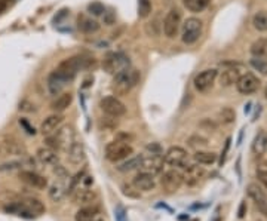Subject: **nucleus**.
I'll list each match as a JSON object with an SVG mask.
<instances>
[{
    "label": "nucleus",
    "instance_id": "nucleus-1",
    "mask_svg": "<svg viewBox=\"0 0 267 221\" xmlns=\"http://www.w3.org/2000/svg\"><path fill=\"white\" fill-rule=\"evenodd\" d=\"M140 168L144 173L149 174H160L163 169V150L160 144L152 142L144 149L142 155H140Z\"/></svg>",
    "mask_w": 267,
    "mask_h": 221
},
{
    "label": "nucleus",
    "instance_id": "nucleus-2",
    "mask_svg": "<svg viewBox=\"0 0 267 221\" xmlns=\"http://www.w3.org/2000/svg\"><path fill=\"white\" fill-rule=\"evenodd\" d=\"M140 79H141L140 71L129 67L124 71L117 73V75H114V79L111 82V89H113L114 95L124 96L128 92H131V89L140 82Z\"/></svg>",
    "mask_w": 267,
    "mask_h": 221
},
{
    "label": "nucleus",
    "instance_id": "nucleus-3",
    "mask_svg": "<svg viewBox=\"0 0 267 221\" xmlns=\"http://www.w3.org/2000/svg\"><path fill=\"white\" fill-rule=\"evenodd\" d=\"M5 209L8 212H12L15 215L24 217V218H36V217H40L42 214H45V211H46L43 202L36 199V198H27V199L18 201V202L6 206Z\"/></svg>",
    "mask_w": 267,
    "mask_h": 221
},
{
    "label": "nucleus",
    "instance_id": "nucleus-4",
    "mask_svg": "<svg viewBox=\"0 0 267 221\" xmlns=\"http://www.w3.org/2000/svg\"><path fill=\"white\" fill-rule=\"evenodd\" d=\"M86 67H88V60L85 57H82V55H75L71 58L64 60L58 65V68L55 71L68 83V82H71L73 79L78 76V73L80 70H83Z\"/></svg>",
    "mask_w": 267,
    "mask_h": 221
},
{
    "label": "nucleus",
    "instance_id": "nucleus-5",
    "mask_svg": "<svg viewBox=\"0 0 267 221\" xmlns=\"http://www.w3.org/2000/svg\"><path fill=\"white\" fill-rule=\"evenodd\" d=\"M73 141H75V132H73V129L70 126H63L60 129H57L54 134L47 135L46 138V145L51 147V149L54 150H64L67 152L70 149V145L73 144Z\"/></svg>",
    "mask_w": 267,
    "mask_h": 221
},
{
    "label": "nucleus",
    "instance_id": "nucleus-6",
    "mask_svg": "<svg viewBox=\"0 0 267 221\" xmlns=\"http://www.w3.org/2000/svg\"><path fill=\"white\" fill-rule=\"evenodd\" d=\"M132 153H134L132 145L124 140H114L106 145V159L109 162H113V163L129 159L132 156Z\"/></svg>",
    "mask_w": 267,
    "mask_h": 221
},
{
    "label": "nucleus",
    "instance_id": "nucleus-7",
    "mask_svg": "<svg viewBox=\"0 0 267 221\" xmlns=\"http://www.w3.org/2000/svg\"><path fill=\"white\" fill-rule=\"evenodd\" d=\"M202 30H204V24L199 18H187L181 27V40L186 45H193L199 40V37L202 36Z\"/></svg>",
    "mask_w": 267,
    "mask_h": 221
},
{
    "label": "nucleus",
    "instance_id": "nucleus-8",
    "mask_svg": "<svg viewBox=\"0 0 267 221\" xmlns=\"http://www.w3.org/2000/svg\"><path fill=\"white\" fill-rule=\"evenodd\" d=\"M131 63L129 58L124 54V52H110L106 55L104 61H103V67L107 73L110 75H117V73L124 71L126 68H129Z\"/></svg>",
    "mask_w": 267,
    "mask_h": 221
},
{
    "label": "nucleus",
    "instance_id": "nucleus-9",
    "mask_svg": "<svg viewBox=\"0 0 267 221\" xmlns=\"http://www.w3.org/2000/svg\"><path fill=\"white\" fill-rule=\"evenodd\" d=\"M57 181L49 187V198L52 202H61L68 193V175L65 169L57 165Z\"/></svg>",
    "mask_w": 267,
    "mask_h": 221
},
{
    "label": "nucleus",
    "instance_id": "nucleus-10",
    "mask_svg": "<svg viewBox=\"0 0 267 221\" xmlns=\"http://www.w3.org/2000/svg\"><path fill=\"white\" fill-rule=\"evenodd\" d=\"M187 150L180 145H174L171 149H168L163 155V163L169 168H184L187 165Z\"/></svg>",
    "mask_w": 267,
    "mask_h": 221
},
{
    "label": "nucleus",
    "instance_id": "nucleus-11",
    "mask_svg": "<svg viewBox=\"0 0 267 221\" xmlns=\"http://www.w3.org/2000/svg\"><path fill=\"white\" fill-rule=\"evenodd\" d=\"M181 26V12L177 8L169 11L163 19V33L168 39H173L177 36Z\"/></svg>",
    "mask_w": 267,
    "mask_h": 221
},
{
    "label": "nucleus",
    "instance_id": "nucleus-12",
    "mask_svg": "<svg viewBox=\"0 0 267 221\" xmlns=\"http://www.w3.org/2000/svg\"><path fill=\"white\" fill-rule=\"evenodd\" d=\"M183 174H180L175 169H168L162 174L160 177V186L165 191L168 193H174L177 190H180V187L183 186Z\"/></svg>",
    "mask_w": 267,
    "mask_h": 221
},
{
    "label": "nucleus",
    "instance_id": "nucleus-13",
    "mask_svg": "<svg viewBox=\"0 0 267 221\" xmlns=\"http://www.w3.org/2000/svg\"><path fill=\"white\" fill-rule=\"evenodd\" d=\"M100 107L106 114H109L111 117H120L126 113L125 104L120 101L117 96H111V95L103 98L101 103H100Z\"/></svg>",
    "mask_w": 267,
    "mask_h": 221
},
{
    "label": "nucleus",
    "instance_id": "nucleus-14",
    "mask_svg": "<svg viewBox=\"0 0 267 221\" xmlns=\"http://www.w3.org/2000/svg\"><path fill=\"white\" fill-rule=\"evenodd\" d=\"M217 78H218V71L215 68H206V70L201 71L199 75L195 78V80H193V85H195L196 91L206 92V91H209L214 86Z\"/></svg>",
    "mask_w": 267,
    "mask_h": 221
},
{
    "label": "nucleus",
    "instance_id": "nucleus-15",
    "mask_svg": "<svg viewBox=\"0 0 267 221\" xmlns=\"http://www.w3.org/2000/svg\"><path fill=\"white\" fill-rule=\"evenodd\" d=\"M258 88H260V79L254 76L252 73H245V75H242L236 82V89L242 95L254 94L255 91H258Z\"/></svg>",
    "mask_w": 267,
    "mask_h": 221
},
{
    "label": "nucleus",
    "instance_id": "nucleus-16",
    "mask_svg": "<svg viewBox=\"0 0 267 221\" xmlns=\"http://www.w3.org/2000/svg\"><path fill=\"white\" fill-rule=\"evenodd\" d=\"M247 193H248L250 198L254 201V204L258 208V211L267 217V194L264 193V190L258 184L251 183L247 187Z\"/></svg>",
    "mask_w": 267,
    "mask_h": 221
},
{
    "label": "nucleus",
    "instance_id": "nucleus-17",
    "mask_svg": "<svg viewBox=\"0 0 267 221\" xmlns=\"http://www.w3.org/2000/svg\"><path fill=\"white\" fill-rule=\"evenodd\" d=\"M226 68L221 71V76H220V83L221 86H230V85H235L237 82V79L242 76V68L239 64H235V63H229V64H224Z\"/></svg>",
    "mask_w": 267,
    "mask_h": 221
},
{
    "label": "nucleus",
    "instance_id": "nucleus-18",
    "mask_svg": "<svg viewBox=\"0 0 267 221\" xmlns=\"http://www.w3.org/2000/svg\"><path fill=\"white\" fill-rule=\"evenodd\" d=\"M71 199H73V204L85 206V205H91L96 201V193L88 187H79L73 191Z\"/></svg>",
    "mask_w": 267,
    "mask_h": 221
},
{
    "label": "nucleus",
    "instance_id": "nucleus-19",
    "mask_svg": "<svg viewBox=\"0 0 267 221\" xmlns=\"http://www.w3.org/2000/svg\"><path fill=\"white\" fill-rule=\"evenodd\" d=\"M19 178H21V181H24L26 184H29L30 187H34V189L43 190L47 187V180L43 175L34 173V171H21Z\"/></svg>",
    "mask_w": 267,
    "mask_h": 221
},
{
    "label": "nucleus",
    "instance_id": "nucleus-20",
    "mask_svg": "<svg viewBox=\"0 0 267 221\" xmlns=\"http://www.w3.org/2000/svg\"><path fill=\"white\" fill-rule=\"evenodd\" d=\"M132 184L140 191H152L156 187V178H155L153 174H149V173H144V171H141V173H138L134 177Z\"/></svg>",
    "mask_w": 267,
    "mask_h": 221
},
{
    "label": "nucleus",
    "instance_id": "nucleus-21",
    "mask_svg": "<svg viewBox=\"0 0 267 221\" xmlns=\"http://www.w3.org/2000/svg\"><path fill=\"white\" fill-rule=\"evenodd\" d=\"M63 120H64V117L60 114V113H55V114H51V116H47L42 124H40V132L43 134V135H51V134H54L58 128H60V125L63 124Z\"/></svg>",
    "mask_w": 267,
    "mask_h": 221
},
{
    "label": "nucleus",
    "instance_id": "nucleus-22",
    "mask_svg": "<svg viewBox=\"0 0 267 221\" xmlns=\"http://www.w3.org/2000/svg\"><path fill=\"white\" fill-rule=\"evenodd\" d=\"M186 173L183 175V181L188 186H195L201 181V178L205 175V171L198 165H187L184 166Z\"/></svg>",
    "mask_w": 267,
    "mask_h": 221
},
{
    "label": "nucleus",
    "instance_id": "nucleus-23",
    "mask_svg": "<svg viewBox=\"0 0 267 221\" xmlns=\"http://www.w3.org/2000/svg\"><path fill=\"white\" fill-rule=\"evenodd\" d=\"M37 159L43 163V165H47V166H57L58 162H60V156H58V152L51 149V147H42V149L37 150Z\"/></svg>",
    "mask_w": 267,
    "mask_h": 221
},
{
    "label": "nucleus",
    "instance_id": "nucleus-24",
    "mask_svg": "<svg viewBox=\"0 0 267 221\" xmlns=\"http://www.w3.org/2000/svg\"><path fill=\"white\" fill-rule=\"evenodd\" d=\"M46 85H47V91L51 92V95H60L63 92V89L65 88L67 82L58 75L57 71H52L49 76H47V80H46Z\"/></svg>",
    "mask_w": 267,
    "mask_h": 221
},
{
    "label": "nucleus",
    "instance_id": "nucleus-25",
    "mask_svg": "<svg viewBox=\"0 0 267 221\" xmlns=\"http://www.w3.org/2000/svg\"><path fill=\"white\" fill-rule=\"evenodd\" d=\"M100 214V206L95 205V204H91V205H85L82 206L76 215H75V220L76 221H94L96 217Z\"/></svg>",
    "mask_w": 267,
    "mask_h": 221
},
{
    "label": "nucleus",
    "instance_id": "nucleus-26",
    "mask_svg": "<svg viewBox=\"0 0 267 221\" xmlns=\"http://www.w3.org/2000/svg\"><path fill=\"white\" fill-rule=\"evenodd\" d=\"M68 153V160L73 165H80L85 160V149H83V144L79 141H73V144L70 145V149L67 150Z\"/></svg>",
    "mask_w": 267,
    "mask_h": 221
},
{
    "label": "nucleus",
    "instance_id": "nucleus-27",
    "mask_svg": "<svg viewBox=\"0 0 267 221\" xmlns=\"http://www.w3.org/2000/svg\"><path fill=\"white\" fill-rule=\"evenodd\" d=\"M252 153L255 156H263L267 153V132L260 129L252 141Z\"/></svg>",
    "mask_w": 267,
    "mask_h": 221
},
{
    "label": "nucleus",
    "instance_id": "nucleus-28",
    "mask_svg": "<svg viewBox=\"0 0 267 221\" xmlns=\"http://www.w3.org/2000/svg\"><path fill=\"white\" fill-rule=\"evenodd\" d=\"M73 103V95L70 92H64V94H60L55 100L52 101L51 104V109L55 111V113H61L64 110H67Z\"/></svg>",
    "mask_w": 267,
    "mask_h": 221
},
{
    "label": "nucleus",
    "instance_id": "nucleus-29",
    "mask_svg": "<svg viewBox=\"0 0 267 221\" xmlns=\"http://www.w3.org/2000/svg\"><path fill=\"white\" fill-rule=\"evenodd\" d=\"M78 27L80 32L86 33V34H91V33H95L100 30V24L96 22L95 19L89 18V16H85V15H80L78 18Z\"/></svg>",
    "mask_w": 267,
    "mask_h": 221
},
{
    "label": "nucleus",
    "instance_id": "nucleus-30",
    "mask_svg": "<svg viewBox=\"0 0 267 221\" xmlns=\"http://www.w3.org/2000/svg\"><path fill=\"white\" fill-rule=\"evenodd\" d=\"M193 159H195V162H198L199 165H212L217 162V155L214 152L198 150L195 155H193Z\"/></svg>",
    "mask_w": 267,
    "mask_h": 221
},
{
    "label": "nucleus",
    "instance_id": "nucleus-31",
    "mask_svg": "<svg viewBox=\"0 0 267 221\" xmlns=\"http://www.w3.org/2000/svg\"><path fill=\"white\" fill-rule=\"evenodd\" d=\"M211 0H183V5L190 11V12H202L208 8Z\"/></svg>",
    "mask_w": 267,
    "mask_h": 221
},
{
    "label": "nucleus",
    "instance_id": "nucleus-32",
    "mask_svg": "<svg viewBox=\"0 0 267 221\" xmlns=\"http://www.w3.org/2000/svg\"><path fill=\"white\" fill-rule=\"evenodd\" d=\"M252 26L258 32H267V14L266 12H257L252 18Z\"/></svg>",
    "mask_w": 267,
    "mask_h": 221
},
{
    "label": "nucleus",
    "instance_id": "nucleus-33",
    "mask_svg": "<svg viewBox=\"0 0 267 221\" xmlns=\"http://www.w3.org/2000/svg\"><path fill=\"white\" fill-rule=\"evenodd\" d=\"M251 54L254 57H263L267 54V39H258L251 45Z\"/></svg>",
    "mask_w": 267,
    "mask_h": 221
},
{
    "label": "nucleus",
    "instance_id": "nucleus-34",
    "mask_svg": "<svg viewBox=\"0 0 267 221\" xmlns=\"http://www.w3.org/2000/svg\"><path fill=\"white\" fill-rule=\"evenodd\" d=\"M137 168H140V156L131 158L129 160H126V162H124L122 165L117 166V169L120 171V173H131V171H134V169H137Z\"/></svg>",
    "mask_w": 267,
    "mask_h": 221
},
{
    "label": "nucleus",
    "instance_id": "nucleus-35",
    "mask_svg": "<svg viewBox=\"0 0 267 221\" xmlns=\"http://www.w3.org/2000/svg\"><path fill=\"white\" fill-rule=\"evenodd\" d=\"M152 14V0H138V16L147 18Z\"/></svg>",
    "mask_w": 267,
    "mask_h": 221
},
{
    "label": "nucleus",
    "instance_id": "nucleus-36",
    "mask_svg": "<svg viewBox=\"0 0 267 221\" xmlns=\"http://www.w3.org/2000/svg\"><path fill=\"white\" fill-rule=\"evenodd\" d=\"M251 65L261 75H267V61L263 57H254L251 60Z\"/></svg>",
    "mask_w": 267,
    "mask_h": 221
},
{
    "label": "nucleus",
    "instance_id": "nucleus-37",
    "mask_svg": "<svg viewBox=\"0 0 267 221\" xmlns=\"http://www.w3.org/2000/svg\"><path fill=\"white\" fill-rule=\"evenodd\" d=\"M257 178L267 190V162H263L257 166Z\"/></svg>",
    "mask_w": 267,
    "mask_h": 221
},
{
    "label": "nucleus",
    "instance_id": "nucleus-38",
    "mask_svg": "<svg viewBox=\"0 0 267 221\" xmlns=\"http://www.w3.org/2000/svg\"><path fill=\"white\" fill-rule=\"evenodd\" d=\"M220 119H221L223 124L229 125V124H233V122H235L236 114H235V111L230 107H224L223 110H220Z\"/></svg>",
    "mask_w": 267,
    "mask_h": 221
},
{
    "label": "nucleus",
    "instance_id": "nucleus-39",
    "mask_svg": "<svg viewBox=\"0 0 267 221\" xmlns=\"http://www.w3.org/2000/svg\"><path fill=\"white\" fill-rule=\"evenodd\" d=\"M122 193L126 196V198H132V199H138L141 196V191L134 184H124L122 186Z\"/></svg>",
    "mask_w": 267,
    "mask_h": 221
},
{
    "label": "nucleus",
    "instance_id": "nucleus-40",
    "mask_svg": "<svg viewBox=\"0 0 267 221\" xmlns=\"http://www.w3.org/2000/svg\"><path fill=\"white\" fill-rule=\"evenodd\" d=\"M88 12H89L91 15L100 16V15L106 14V8H104V5L100 3V2H92V3L88 5Z\"/></svg>",
    "mask_w": 267,
    "mask_h": 221
},
{
    "label": "nucleus",
    "instance_id": "nucleus-41",
    "mask_svg": "<svg viewBox=\"0 0 267 221\" xmlns=\"http://www.w3.org/2000/svg\"><path fill=\"white\" fill-rule=\"evenodd\" d=\"M188 144L190 147H195V149H202V147H206L208 145V140L206 138H202L199 135H193L188 138Z\"/></svg>",
    "mask_w": 267,
    "mask_h": 221
},
{
    "label": "nucleus",
    "instance_id": "nucleus-42",
    "mask_svg": "<svg viewBox=\"0 0 267 221\" xmlns=\"http://www.w3.org/2000/svg\"><path fill=\"white\" fill-rule=\"evenodd\" d=\"M114 217H116V221H128L126 212H125V208L124 206H117L114 209Z\"/></svg>",
    "mask_w": 267,
    "mask_h": 221
},
{
    "label": "nucleus",
    "instance_id": "nucleus-43",
    "mask_svg": "<svg viewBox=\"0 0 267 221\" xmlns=\"http://www.w3.org/2000/svg\"><path fill=\"white\" fill-rule=\"evenodd\" d=\"M19 125L27 131V134H30V135H34V134H36V129L29 124V122H27L26 119H19Z\"/></svg>",
    "mask_w": 267,
    "mask_h": 221
},
{
    "label": "nucleus",
    "instance_id": "nucleus-44",
    "mask_svg": "<svg viewBox=\"0 0 267 221\" xmlns=\"http://www.w3.org/2000/svg\"><path fill=\"white\" fill-rule=\"evenodd\" d=\"M18 168H21V162H9V163L0 165V171H12V169H18Z\"/></svg>",
    "mask_w": 267,
    "mask_h": 221
},
{
    "label": "nucleus",
    "instance_id": "nucleus-45",
    "mask_svg": "<svg viewBox=\"0 0 267 221\" xmlns=\"http://www.w3.org/2000/svg\"><path fill=\"white\" fill-rule=\"evenodd\" d=\"M245 211H247V204L242 202L240 204V208H239V218H244L245 217Z\"/></svg>",
    "mask_w": 267,
    "mask_h": 221
},
{
    "label": "nucleus",
    "instance_id": "nucleus-46",
    "mask_svg": "<svg viewBox=\"0 0 267 221\" xmlns=\"http://www.w3.org/2000/svg\"><path fill=\"white\" fill-rule=\"evenodd\" d=\"M9 2H11V0H0V14L6 11V8H8Z\"/></svg>",
    "mask_w": 267,
    "mask_h": 221
},
{
    "label": "nucleus",
    "instance_id": "nucleus-47",
    "mask_svg": "<svg viewBox=\"0 0 267 221\" xmlns=\"http://www.w3.org/2000/svg\"><path fill=\"white\" fill-rule=\"evenodd\" d=\"M94 221H104V220H101V218H98V220H96V218H95Z\"/></svg>",
    "mask_w": 267,
    "mask_h": 221
},
{
    "label": "nucleus",
    "instance_id": "nucleus-48",
    "mask_svg": "<svg viewBox=\"0 0 267 221\" xmlns=\"http://www.w3.org/2000/svg\"><path fill=\"white\" fill-rule=\"evenodd\" d=\"M266 98H267V88H266Z\"/></svg>",
    "mask_w": 267,
    "mask_h": 221
}]
</instances>
